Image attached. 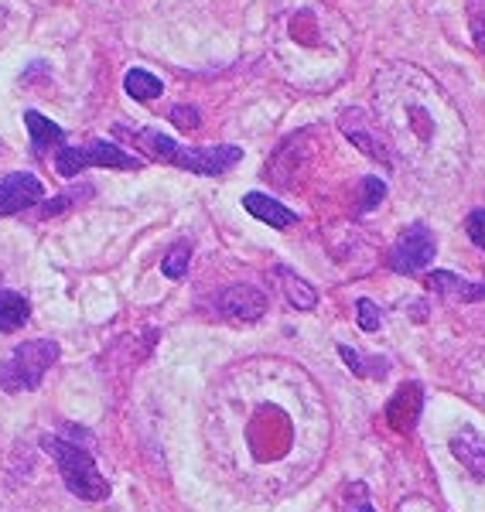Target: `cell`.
<instances>
[{"label": "cell", "instance_id": "obj_1", "mask_svg": "<svg viewBox=\"0 0 485 512\" xmlns=\"http://www.w3.org/2000/svg\"><path fill=\"white\" fill-rule=\"evenodd\" d=\"M59 359V345L52 338H35V342L18 345L4 362H0V390L4 393H24L38 390L41 379Z\"/></svg>", "mask_w": 485, "mask_h": 512}, {"label": "cell", "instance_id": "obj_2", "mask_svg": "<svg viewBox=\"0 0 485 512\" xmlns=\"http://www.w3.org/2000/svg\"><path fill=\"white\" fill-rule=\"evenodd\" d=\"M45 451L59 461V472H62V482L69 485L72 495L86 502H100L110 495V485L106 478L100 475L96 461L89 458V451H82L79 444H69L62 437H45Z\"/></svg>", "mask_w": 485, "mask_h": 512}, {"label": "cell", "instance_id": "obj_3", "mask_svg": "<svg viewBox=\"0 0 485 512\" xmlns=\"http://www.w3.org/2000/svg\"><path fill=\"white\" fill-rule=\"evenodd\" d=\"M55 168H59L62 178H76L82 168H117V171H137L141 161L134 154H127L117 144H106V140H96L89 147H62L55 154Z\"/></svg>", "mask_w": 485, "mask_h": 512}, {"label": "cell", "instance_id": "obj_4", "mask_svg": "<svg viewBox=\"0 0 485 512\" xmlns=\"http://www.w3.org/2000/svg\"><path fill=\"white\" fill-rule=\"evenodd\" d=\"M434 253H438V243H434L431 229H427L424 222H414V226L400 233L397 246H393L390 267L397 270V274H421L427 263L434 260Z\"/></svg>", "mask_w": 485, "mask_h": 512}, {"label": "cell", "instance_id": "obj_5", "mask_svg": "<svg viewBox=\"0 0 485 512\" xmlns=\"http://www.w3.org/2000/svg\"><path fill=\"white\" fill-rule=\"evenodd\" d=\"M243 151L233 144H219V147H178L175 164L195 175H226L233 164H240Z\"/></svg>", "mask_w": 485, "mask_h": 512}, {"label": "cell", "instance_id": "obj_6", "mask_svg": "<svg viewBox=\"0 0 485 512\" xmlns=\"http://www.w3.org/2000/svg\"><path fill=\"white\" fill-rule=\"evenodd\" d=\"M41 198H45V188H41V181L35 175H28V171L0 178V219L14 216V212H21V209H31Z\"/></svg>", "mask_w": 485, "mask_h": 512}, {"label": "cell", "instance_id": "obj_7", "mask_svg": "<svg viewBox=\"0 0 485 512\" xmlns=\"http://www.w3.org/2000/svg\"><path fill=\"white\" fill-rule=\"evenodd\" d=\"M219 311L233 321H260L263 311H267V297L250 284H236L219 297Z\"/></svg>", "mask_w": 485, "mask_h": 512}, {"label": "cell", "instance_id": "obj_8", "mask_svg": "<svg viewBox=\"0 0 485 512\" xmlns=\"http://www.w3.org/2000/svg\"><path fill=\"white\" fill-rule=\"evenodd\" d=\"M421 407H424L421 386H417V383L400 386L397 396H393V400L386 403V424H390L393 431H400V434L414 431L417 417H421Z\"/></svg>", "mask_w": 485, "mask_h": 512}, {"label": "cell", "instance_id": "obj_9", "mask_svg": "<svg viewBox=\"0 0 485 512\" xmlns=\"http://www.w3.org/2000/svg\"><path fill=\"white\" fill-rule=\"evenodd\" d=\"M451 454H455L458 461L468 468V475L479 478V482H485V441L475 431H458L455 437H451Z\"/></svg>", "mask_w": 485, "mask_h": 512}, {"label": "cell", "instance_id": "obj_10", "mask_svg": "<svg viewBox=\"0 0 485 512\" xmlns=\"http://www.w3.org/2000/svg\"><path fill=\"white\" fill-rule=\"evenodd\" d=\"M243 209L250 212L253 219L267 222V226H274V229H287V226H294V219H298L291 209H284L277 198H270V195H263V192L243 195Z\"/></svg>", "mask_w": 485, "mask_h": 512}, {"label": "cell", "instance_id": "obj_11", "mask_svg": "<svg viewBox=\"0 0 485 512\" xmlns=\"http://www.w3.org/2000/svg\"><path fill=\"white\" fill-rule=\"evenodd\" d=\"M427 284H431V291H438L445 297H462V301H482L485 297V284H468V280L448 274V270H434V274L427 277Z\"/></svg>", "mask_w": 485, "mask_h": 512}, {"label": "cell", "instance_id": "obj_12", "mask_svg": "<svg viewBox=\"0 0 485 512\" xmlns=\"http://www.w3.org/2000/svg\"><path fill=\"white\" fill-rule=\"evenodd\" d=\"M24 123H28V134H31V147H35L38 154H45L48 147H59L65 134H62V127L59 123H52L48 117H41V113L35 110H28L24 113Z\"/></svg>", "mask_w": 485, "mask_h": 512}, {"label": "cell", "instance_id": "obj_13", "mask_svg": "<svg viewBox=\"0 0 485 512\" xmlns=\"http://www.w3.org/2000/svg\"><path fill=\"white\" fill-rule=\"evenodd\" d=\"M31 308L21 294L14 291H0V332H18V328L28 321Z\"/></svg>", "mask_w": 485, "mask_h": 512}, {"label": "cell", "instance_id": "obj_14", "mask_svg": "<svg viewBox=\"0 0 485 512\" xmlns=\"http://www.w3.org/2000/svg\"><path fill=\"white\" fill-rule=\"evenodd\" d=\"M123 89H127V96H134L137 103H151V99L161 96V79L147 69H130L127 79H123Z\"/></svg>", "mask_w": 485, "mask_h": 512}, {"label": "cell", "instance_id": "obj_15", "mask_svg": "<svg viewBox=\"0 0 485 512\" xmlns=\"http://www.w3.org/2000/svg\"><path fill=\"white\" fill-rule=\"evenodd\" d=\"M137 147H141L144 154H151L154 161H164V164H175V154H178V144L171 137L158 134V130H141V134H134Z\"/></svg>", "mask_w": 485, "mask_h": 512}, {"label": "cell", "instance_id": "obj_16", "mask_svg": "<svg viewBox=\"0 0 485 512\" xmlns=\"http://www.w3.org/2000/svg\"><path fill=\"white\" fill-rule=\"evenodd\" d=\"M277 274H281L284 294H287V301H291L294 308H301V311H311V308H315V304H318L315 287H311V284H304L301 277H294L287 267H281V270H277Z\"/></svg>", "mask_w": 485, "mask_h": 512}, {"label": "cell", "instance_id": "obj_17", "mask_svg": "<svg viewBox=\"0 0 485 512\" xmlns=\"http://www.w3.org/2000/svg\"><path fill=\"white\" fill-rule=\"evenodd\" d=\"M188 260H192V246H188V243H175V246H171V253L164 256L161 270H164V274H168L171 280H178V277H185V274H188Z\"/></svg>", "mask_w": 485, "mask_h": 512}, {"label": "cell", "instance_id": "obj_18", "mask_svg": "<svg viewBox=\"0 0 485 512\" xmlns=\"http://www.w3.org/2000/svg\"><path fill=\"white\" fill-rule=\"evenodd\" d=\"M356 311H359V328H363V332H376V328H380V308H376L369 297H359Z\"/></svg>", "mask_w": 485, "mask_h": 512}, {"label": "cell", "instance_id": "obj_19", "mask_svg": "<svg viewBox=\"0 0 485 512\" xmlns=\"http://www.w3.org/2000/svg\"><path fill=\"white\" fill-rule=\"evenodd\" d=\"M171 123L182 130H195L202 123V117H199V110H192V106H175V110H171Z\"/></svg>", "mask_w": 485, "mask_h": 512}, {"label": "cell", "instance_id": "obj_20", "mask_svg": "<svg viewBox=\"0 0 485 512\" xmlns=\"http://www.w3.org/2000/svg\"><path fill=\"white\" fill-rule=\"evenodd\" d=\"M465 229H468V236H472V243L485 250V209H475L472 216L465 219Z\"/></svg>", "mask_w": 485, "mask_h": 512}, {"label": "cell", "instance_id": "obj_21", "mask_svg": "<svg viewBox=\"0 0 485 512\" xmlns=\"http://www.w3.org/2000/svg\"><path fill=\"white\" fill-rule=\"evenodd\" d=\"M363 188H366L363 209H373L376 202H383V195H386V185H383L380 178H366V181H363Z\"/></svg>", "mask_w": 485, "mask_h": 512}, {"label": "cell", "instance_id": "obj_22", "mask_svg": "<svg viewBox=\"0 0 485 512\" xmlns=\"http://www.w3.org/2000/svg\"><path fill=\"white\" fill-rule=\"evenodd\" d=\"M342 359H345V366L352 369V373H359V376H366V366H363V359H359V352L356 349H349V345H342Z\"/></svg>", "mask_w": 485, "mask_h": 512}]
</instances>
